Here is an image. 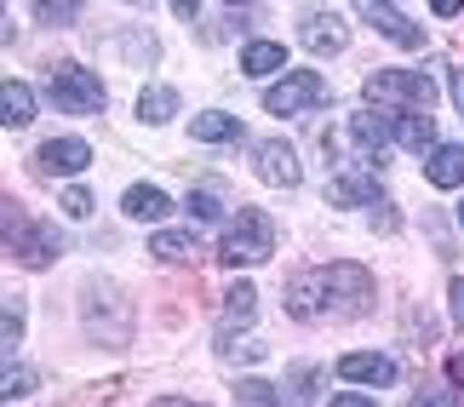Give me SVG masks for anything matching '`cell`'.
<instances>
[{
	"mask_svg": "<svg viewBox=\"0 0 464 407\" xmlns=\"http://www.w3.org/2000/svg\"><path fill=\"white\" fill-rule=\"evenodd\" d=\"M367 305H372V276L344 258L298 270L287 281V315H298V322H344V315H362Z\"/></svg>",
	"mask_w": 464,
	"mask_h": 407,
	"instance_id": "obj_1",
	"label": "cell"
},
{
	"mask_svg": "<svg viewBox=\"0 0 464 407\" xmlns=\"http://www.w3.org/2000/svg\"><path fill=\"white\" fill-rule=\"evenodd\" d=\"M218 258L224 264H264V258H276V224L264 218L258 207H241L236 218L224 224V241H218Z\"/></svg>",
	"mask_w": 464,
	"mask_h": 407,
	"instance_id": "obj_2",
	"label": "cell"
},
{
	"mask_svg": "<svg viewBox=\"0 0 464 407\" xmlns=\"http://www.w3.org/2000/svg\"><path fill=\"white\" fill-rule=\"evenodd\" d=\"M367 103H396L407 115H430L436 103V81L424 75V69H379V75H367Z\"/></svg>",
	"mask_w": 464,
	"mask_h": 407,
	"instance_id": "obj_3",
	"label": "cell"
},
{
	"mask_svg": "<svg viewBox=\"0 0 464 407\" xmlns=\"http://www.w3.org/2000/svg\"><path fill=\"white\" fill-rule=\"evenodd\" d=\"M46 92H52V103H58L63 115H103V103H110L103 81L92 69H81V63H58L52 81H46Z\"/></svg>",
	"mask_w": 464,
	"mask_h": 407,
	"instance_id": "obj_4",
	"label": "cell"
},
{
	"mask_svg": "<svg viewBox=\"0 0 464 407\" xmlns=\"http://www.w3.org/2000/svg\"><path fill=\"white\" fill-rule=\"evenodd\" d=\"M333 98V86L315 75V69H287V81H276L264 92V110L270 115H304V110H321Z\"/></svg>",
	"mask_w": 464,
	"mask_h": 407,
	"instance_id": "obj_5",
	"label": "cell"
},
{
	"mask_svg": "<svg viewBox=\"0 0 464 407\" xmlns=\"http://www.w3.org/2000/svg\"><path fill=\"white\" fill-rule=\"evenodd\" d=\"M86 167H92V144H86V138H46V144L34 150V172H41V179H75Z\"/></svg>",
	"mask_w": 464,
	"mask_h": 407,
	"instance_id": "obj_6",
	"label": "cell"
},
{
	"mask_svg": "<svg viewBox=\"0 0 464 407\" xmlns=\"http://www.w3.org/2000/svg\"><path fill=\"white\" fill-rule=\"evenodd\" d=\"M350 6L362 12V24H372L379 34H390L396 46H407V52H413V46H424V29H419L413 17H407V12L396 6V0H350Z\"/></svg>",
	"mask_w": 464,
	"mask_h": 407,
	"instance_id": "obj_7",
	"label": "cell"
},
{
	"mask_svg": "<svg viewBox=\"0 0 464 407\" xmlns=\"http://www.w3.org/2000/svg\"><path fill=\"white\" fill-rule=\"evenodd\" d=\"M12 253H17V264H29V270H46V264L63 253V236H58V224H41V218H29Z\"/></svg>",
	"mask_w": 464,
	"mask_h": 407,
	"instance_id": "obj_8",
	"label": "cell"
},
{
	"mask_svg": "<svg viewBox=\"0 0 464 407\" xmlns=\"http://www.w3.org/2000/svg\"><path fill=\"white\" fill-rule=\"evenodd\" d=\"M253 155H258V179L264 184H276V189H293L298 184V155H293L287 138H264Z\"/></svg>",
	"mask_w": 464,
	"mask_h": 407,
	"instance_id": "obj_9",
	"label": "cell"
},
{
	"mask_svg": "<svg viewBox=\"0 0 464 407\" xmlns=\"http://www.w3.org/2000/svg\"><path fill=\"white\" fill-rule=\"evenodd\" d=\"M338 379H350V384H396V362L379 356V350H350V356H338Z\"/></svg>",
	"mask_w": 464,
	"mask_h": 407,
	"instance_id": "obj_10",
	"label": "cell"
},
{
	"mask_svg": "<svg viewBox=\"0 0 464 407\" xmlns=\"http://www.w3.org/2000/svg\"><path fill=\"white\" fill-rule=\"evenodd\" d=\"M327 201L333 207H372L379 201V179H372L367 167H350V172H338L327 184Z\"/></svg>",
	"mask_w": 464,
	"mask_h": 407,
	"instance_id": "obj_11",
	"label": "cell"
},
{
	"mask_svg": "<svg viewBox=\"0 0 464 407\" xmlns=\"http://www.w3.org/2000/svg\"><path fill=\"white\" fill-rule=\"evenodd\" d=\"M424 179L436 189H459L464 184V144H436L424 155Z\"/></svg>",
	"mask_w": 464,
	"mask_h": 407,
	"instance_id": "obj_12",
	"label": "cell"
},
{
	"mask_svg": "<svg viewBox=\"0 0 464 407\" xmlns=\"http://www.w3.org/2000/svg\"><path fill=\"white\" fill-rule=\"evenodd\" d=\"M34 121V86L29 81H0V127H29Z\"/></svg>",
	"mask_w": 464,
	"mask_h": 407,
	"instance_id": "obj_13",
	"label": "cell"
},
{
	"mask_svg": "<svg viewBox=\"0 0 464 407\" xmlns=\"http://www.w3.org/2000/svg\"><path fill=\"white\" fill-rule=\"evenodd\" d=\"M121 212L138 224H155V218H167L172 201H167V189H155V184H132L127 196H121Z\"/></svg>",
	"mask_w": 464,
	"mask_h": 407,
	"instance_id": "obj_14",
	"label": "cell"
},
{
	"mask_svg": "<svg viewBox=\"0 0 464 407\" xmlns=\"http://www.w3.org/2000/svg\"><path fill=\"white\" fill-rule=\"evenodd\" d=\"M390 138H396L401 150H413V155H430L436 150V121L430 115H396L390 121Z\"/></svg>",
	"mask_w": 464,
	"mask_h": 407,
	"instance_id": "obj_15",
	"label": "cell"
},
{
	"mask_svg": "<svg viewBox=\"0 0 464 407\" xmlns=\"http://www.w3.org/2000/svg\"><path fill=\"white\" fill-rule=\"evenodd\" d=\"M276 69H287V46L281 41H253V46H241V75H276Z\"/></svg>",
	"mask_w": 464,
	"mask_h": 407,
	"instance_id": "obj_16",
	"label": "cell"
},
{
	"mask_svg": "<svg viewBox=\"0 0 464 407\" xmlns=\"http://www.w3.org/2000/svg\"><path fill=\"white\" fill-rule=\"evenodd\" d=\"M253 315H258V287H253V281H236V287L224 293V333L246 327Z\"/></svg>",
	"mask_w": 464,
	"mask_h": 407,
	"instance_id": "obj_17",
	"label": "cell"
},
{
	"mask_svg": "<svg viewBox=\"0 0 464 407\" xmlns=\"http://www.w3.org/2000/svg\"><path fill=\"white\" fill-rule=\"evenodd\" d=\"M150 253H155L160 264H195V258H201V241L184 236V229H160V236L150 241Z\"/></svg>",
	"mask_w": 464,
	"mask_h": 407,
	"instance_id": "obj_18",
	"label": "cell"
},
{
	"mask_svg": "<svg viewBox=\"0 0 464 407\" xmlns=\"http://www.w3.org/2000/svg\"><path fill=\"white\" fill-rule=\"evenodd\" d=\"M189 132L201 138V144H229V138H241V115H224V110H207L189 121Z\"/></svg>",
	"mask_w": 464,
	"mask_h": 407,
	"instance_id": "obj_19",
	"label": "cell"
},
{
	"mask_svg": "<svg viewBox=\"0 0 464 407\" xmlns=\"http://www.w3.org/2000/svg\"><path fill=\"white\" fill-rule=\"evenodd\" d=\"M304 46L310 52H321V58H327V52H344V29H338V17H304Z\"/></svg>",
	"mask_w": 464,
	"mask_h": 407,
	"instance_id": "obj_20",
	"label": "cell"
},
{
	"mask_svg": "<svg viewBox=\"0 0 464 407\" xmlns=\"http://www.w3.org/2000/svg\"><path fill=\"white\" fill-rule=\"evenodd\" d=\"M138 115H144L150 127H167V121L178 115V92H172V86H150V92L138 98Z\"/></svg>",
	"mask_w": 464,
	"mask_h": 407,
	"instance_id": "obj_21",
	"label": "cell"
},
{
	"mask_svg": "<svg viewBox=\"0 0 464 407\" xmlns=\"http://www.w3.org/2000/svg\"><path fill=\"white\" fill-rule=\"evenodd\" d=\"M17 339H24V298H6V305H0V367H6V356L17 350Z\"/></svg>",
	"mask_w": 464,
	"mask_h": 407,
	"instance_id": "obj_22",
	"label": "cell"
},
{
	"mask_svg": "<svg viewBox=\"0 0 464 407\" xmlns=\"http://www.w3.org/2000/svg\"><path fill=\"white\" fill-rule=\"evenodd\" d=\"M236 407H281V391L270 379H241L236 384Z\"/></svg>",
	"mask_w": 464,
	"mask_h": 407,
	"instance_id": "obj_23",
	"label": "cell"
},
{
	"mask_svg": "<svg viewBox=\"0 0 464 407\" xmlns=\"http://www.w3.org/2000/svg\"><path fill=\"white\" fill-rule=\"evenodd\" d=\"M34 391V373L24 362H12V367H0V402H17V396H29Z\"/></svg>",
	"mask_w": 464,
	"mask_h": 407,
	"instance_id": "obj_24",
	"label": "cell"
},
{
	"mask_svg": "<svg viewBox=\"0 0 464 407\" xmlns=\"http://www.w3.org/2000/svg\"><path fill=\"white\" fill-rule=\"evenodd\" d=\"M34 17L52 29H63V24H75L81 17V0H34Z\"/></svg>",
	"mask_w": 464,
	"mask_h": 407,
	"instance_id": "obj_25",
	"label": "cell"
},
{
	"mask_svg": "<svg viewBox=\"0 0 464 407\" xmlns=\"http://www.w3.org/2000/svg\"><path fill=\"white\" fill-rule=\"evenodd\" d=\"M24 212H17V201H6L0 196V247H17V236H24Z\"/></svg>",
	"mask_w": 464,
	"mask_h": 407,
	"instance_id": "obj_26",
	"label": "cell"
},
{
	"mask_svg": "<svg viewBox=\"0 0 464 407\" xmlns=\"http://www.w3.org/2000/svg\"><path fill=\"white\" fill-rule=\"evenodd\" d=\"M184 212H189V218L195 224H212V218H218V196H212V189H189V201H184Z\"/></svg>",
	"mask_w": 464,
	"mask_h": 407,
	"instance_id": "obj_27",
	"label": "cell"
},
{
	"mask_svg": "<svg viewBox=\"0 0 464 407\" xmlns=\"http://www.w3.org/2000/svg\"><path fill=\"white\" fill-rule=\"evenodd\" d=\"M315 384H321V367H298V373L287 379V396L293 402H315Z\"/></svg>",
	"mask_w": 464,
	"mask_h": 407,
	"instance_id": "obj_28",
	"label": "cell"
},
{
	"mask_svg": "<svg viewBox=\"0 0 464 407\" xmlns=\"http://www.w3.org/2000/svg\"><path fill=\"white\" fill-rule=\"evenodd\" d=\"M69 218H92V196H86V189H63V201H58Z\"/></svg>",
	"mask_w": 464,
	"mask_h": 407,
	"instance_id": "obj_29",
	"label": "cell"
},
{
	"mask_svg": "<svg viewBox=\"0 0 464 407\" xmlns=\"http://www.w3.org/2000/svg\"><path fill=\"white\" fill-rule=\"evenodd\" d=\"M224 356H229V362H258L264 344H253V339H246V344H224Z\"/></svg>",
	"mask_w": 464,
	"mask_h": 407,
	"instance_id": "obj_30",
	"label": "cell"
},
{
	"mask_svg": "<svg viewBox=\"0 0 464 407\" xmlns=\"http://www.w3.org/2000/svg\"><path fill=\"white\" fill-rule=\"evenodd\" d=\"M419 407H464V391H436V396H419Z\"/></svg>",
	"mask_w": 464,
	"mask_h": 407,
	"instance_id": "obj_31",
	"label": "cell"
},
{
	"mask_svg": "<svg viewBox=\"0 0 464 407\" xmlns=\"http://www.w3.org/2000/svg\"><path fill=\"white\" fill-rule=\"evenodd\" d=\"M327 407H379V402H372V396H355V391H338Z\"/></svg>",
	"mask_w": 464,
	"mask_h": 407,
	"instance_id": "obj_32",
	"label": "cell"
},
{
	"mask_svg": "<svg viewBox=\"0 0 464 407\" xmlns=\"http://www.w3.org/2000/svg\"><path fill=\"white\" fill-rule=\"evenodd\" d=\"M448 298H453V322L464 327V281H453V287H448Z\"/></svg>",
	"mask_w": 464,
	"mask_h": 407,
	"instance_id": "obj_33",
	"label": "cell"
},
{
	"mask_svg": "<svg viewBox=\"0 0 464 407\" xmlns=\"http://www.w3.org/2000/svg\"><path fill=\"white\" fill-rule=\"evenodd\" d=\"M430 12H436V17H459L464 0H430Z\"/></svg>",
	"mask_w": 464,
	"mask_h": 407,
	"instance_id": "obj_34",
	"label": "cell"
},
{
	"mask_svg": "<svg viewBox=\"0 0 464 407\" xmlns=\"http://www.w3.org/2000/svg\"><path fill=\"white\" fill-rule=\"evenodd\" d=\"M448 379H453L459 391H464V350H459V356H448Z\"/></svg>",
	"mask_w": 464,
	"mask_h": 407,
	"instance_id": "obj_35",
	"label": "cell"
},
{
	"mask_svg": "<svg viewBox=\"0 0 464 407\" xmlns=\"http://www.w3.org/2000/svg\"><path fill=\"white\" fill-rule=\"evenodd\" d=\"M172 12L178 17H195V12H201V0H172Z\"/></svg>",
	"mask_w": 464,
	"mask_h": 407,
	"instance_id": "obj_36",
	"label": "cell"
},
{
	"mask_svg": "<svg viewBox=\"0 0 464 407\" xmlns=\"http://www.w3.org/2000/svg\"><path fill=\"white\" fill-rule=\"evenodd\" d=\"M453 103L464 110V69H453Z\"/></svg>",
	"mask_w": 464,
	"mask_h": 407,
	"instance_id": "obj_37",
	"label": "cell"
},
{
	"mask_svg": "<svg viewBox=\"0 0 464 407\" xmlns=\"http://www.w3.org/2000/svg\"><path fill=\"white\" fill-rule=\"evenodd\" d=\"M155 407H195V402H178V396H167V402H155Z\"/></svg>",
	"mask_w": 464,
	"mask_h": 407,
	"instance_id": "obj_38",
	"label": "cell"
},
{
	"mask_svg": "<svg viewBox=\"0 0 464 407\" xmlns=\"http://www.w3.org/2000/svg\"><path fill=\"white\" fill-rule=\"evenodd\" d=\"M459 224H464V201H459Z\"/></svg>",
	"mask_w": 464,
	"mask_h": 407,
	"instance_id": "obj_39",
	"label": "cell"
},
{
	"mask_svg": "<svg viewBox=\"0 0 464 407\" xmlns=\"http://www.w3.org/2000/svg\"><path fill=\"white\" fill-rule=\"evenodd\" d=\"M229 6H241V0H229Z\"/></svg>",
	"mask_w": 464,
	"mask_h": 407,
	"instance_id": "obj_40",
	"label": "cell"
},
{
	"mask_svg": "<svg viewBox=\"0 0 464 407\" xmlns=\"http://www.w3.org/2000/svg\"><path fill=\"white\" fill-rule=\"evenodd\" d=\"M0 6H6V0H0Z\"/></svg>",
	"mask_w": 464,
	"mask_h": 407,
	"instance_id": "obj_41",
	"label": "cell"
},
{
	"mask_svg": "<svg viewBox=\"0 0 464 407\" xmlns=\"http://www.w3.org/2000/svg\"><path fill=\"white\" fill-rule=\"evenodd\" d=\"M132 6H138V0H132Z\"/></svg>",
	"mask_w": 464,
	"mask_h": 407,
	"instance_id": "obj_42",
	"label": "cell"
}]
</instances>
